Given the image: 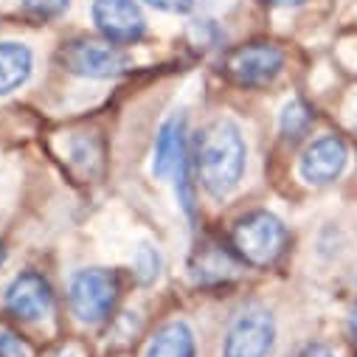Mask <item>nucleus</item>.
<instances>
[{"label": "nucleus", "mask_w": 357, "mask_h": 357, "mask_svg": "<svg viewBox=\"0 0 357 357\" xmlns=\"http://www.w3.org/2000/svg\"><path fill=\"white\" fill-rule=\"evenodd\" d=\"M197 181L211 197H228L245 174L248 146L242 130L231 119H217L195 135L192 146Z\"/></svg>", "instance_id": "nucleus-1"}, {"label": "nucleus", "mask_w": 357, "mask_h": 357, "mask_svg": "<svg viewBox=\"0 0 357 357\" xmlns=\"http://www.w3.org/2000/svg\"><path fill=\"white\" fill-rule=\"evenodd\" d=\"M290 245L284 222L271 211H250L236 220L231 231V248L242 264L271 267L276 264Z\"/></svg>", "instance_id": "nucleus-2"}, {"label": "nucleus", "mask_w": 357, "mask_h": 357, "mask_svg": "<svg viewBox=\"0 0 357 357\" xmlns=\"http://www.w3.org/2000/svg\"><path fill=\"white\" fill-rule=\"evenodd\" d=\"M119 298H121V282L113 271H105V267H91V271L73 273L68 287L70 310L84 324H99L110 318Z\"/></svg>", "instance_id": "nucleus-3"}, {"label": "nucleus", "mask_w": 357, "mask_h": 357, "mask_svg": "<svg viewBox=\"0 0 357 357\" xmlns=\"http://www.w3.org/2000/svg\"><path fill=\"white\" fill-rule=\"evenodd\" d=\"M284 68V54L273 43H245L225 54L222 70L231 82L242 87H264L271 84Z\"/></svg>", "instance_id": "nucleus-4"}, {"label": "nucleus", "mask_w": 357, "mask_h": 357, "mask_svg": "<svg viewBox=\"0 0 357 357\" xmlns=\"http://www.w3.org/2000/svg\"><path fill=\"white\" fill-rule=\"evenodd\" d=\"M59 62L65 70L84 76V79H113L130 65L127 54L119 45H113L107 40L105 43L87 40V37L65 43L59 51Z\"/></svg>", "instance_id": "nucleus-5"}, {"label": "nucleus", "mask_w": 357, "mask_h": 357, "mask_svg": "<svg viewBox=\"0 0 357 357\" xmlns=\"http://www.w3.org/2000/svg\"><path fill=\"white\" fill-rule=\"evenodd\" d=\"M276 346V321L264 307L242 310L228 335L222 357H271Z\"/></svg>", "instance_id": "nucleus-6"}, {"label": "nucleus", "mask_w": 357, "mask_h": 357, "mask_svg": "<svg viewBox=\"0 0 357 357\" xmlns=\"http://www.w3.org/2000/svg\"><path fill=\"white\" fill-rule=\"evenodd\" d=\"M93 23L113 45H132L146 31V17L135 0H96Z\"/></svg>", "instance_id": "nucleus-7"}, {"label": "nucleus", "mask_w": 357, "mask_h": 357, "mask_svg": "<svg viewBox=\"0 0 357 357\" xmlns=\"http://www.w3.org/2000/svg\"><path fill=\"white\" fill-rule=\"evenodd\" d=\"M54 293L48 279H43L34 271H26L12 279L6 287V310L20 321H40L51 312Z\"/></svg>", "instance_id": "nucleus-8"}, {"label": "nucleus", "mask_w": 357, "mask_h": 357, "mask_svg": "<svg viewBox=\"0 0 357 357\" xmlns=\"http://www.w3.org/2000/svg\"><path fill=\"white\" fill-rule=\"evenodd\" d=\"M346 160H349V152L343 138L324 135L307 146L301 158V177L312 186H326L346 169Z\"/></svg>", "instance_id": "nucleus-9"}, {"label": "nucleus", "mask_w": 357, "mask_h": 357, "mask_svg": "<svg viewBox=\"0 0 357 357\" xmlns=\"http://www.w3.org/2000/svg\"><path fill=\"white\" fill-rule=\"evenodd\" d=\"M183 135H186L183 113H174L160 124L158 141H155V158H152V172L160 181H166V177L183 169V163H186V138Z\"/></svg>", "instance_id": "nucleus-10"}, {"label": "nucleus", "mask_w": 357, "mask_h": 357, "mask_svg": "<svg viewBox=\"0 0 357 357\" xmlns=\"http://www.w3.org/2000/svg\"><path fill=\"white\" fill-rule=\"evenodd\" d=\"M34 54L29 45L6 40L0 43V96H9L12 91L23 87L31 76Z\"/></svg>", "instance_id": "nucleus-11"}, {"label": "nucleus", "mask_w": 357, "mask_h": 357, "mask_svg": "<svg viewBox=\"0 0 357 357\" xmlns=\"http://www.w3.org/2000/svg\"><path fill=\"white\" fill-rule=\"evenodd\" d=\"M146 357H195V332L186 321L160 326L146 349Z\"/></svg>", "instance_id": "nucleus-12"}, {"label": "nucleus", "mask_w": 357, "mask_h": 357, "mask_svg": "<svg viewBox=\"0 0 357 357\" xmlns=\"http://www.w3.org/2000/svg\"><path fill=\"white\" fill-rule=\"evenodd\" d=\"M282 132H284V138H301L304 132H307V127L312 124V110L301 102V99H293V102H287L284 105V110H282Z\"/></svg>", "instance_id": "nucleus-13"}, {"label": "nucleus", "mask_w": 357, "mask_h": 357, "mask_svg": "<svg viewBox=\"0 0 357 357\" xmlns=\"http://www.w3.org/2000/svg\"><path fill=\"white\" fill-rule=\"evenodd\" d=\"M158 267H160L158 250L149 248V245H141L138 253H135V273H138V279H141L144 284H149V282L158 276Z\"/></svg>", "instance_id": "nucleus-14"}, {"label": "nucleus", "mask_w": 357, "mask_h": 357, "mask_svg": "<svg viewBox=\"0 0 357 357\" xmlns=\"http://www.w3.org/2000/svg\"><path fill=\"white\" fill-rule=\"evenodd\" d=\"M23 9L34 20H51L68 9V0H23Z\"/></svg>", "instance_id": "nucleus-15"}, {"label": "nucleus", "mask_w": 357, "mask_h": 357, "mask_svg": "<svg viewBox=\"0 0 357 357\" xmlns=\"http://www.w3.org/2000/svg\"><path fill=\"white\" fill-rule=\"evenodd\" d=\"M0 357H31V349L23 337L3 332L0 335Z\"/></svg>", "instance_id": "nucleus-16"}, {"label": "nucleus", "mask_w": 357, "mask_h": 357, "mask_svg": "<svg viewBox=\"0 0 357 357\" xmlns=\"http://www.w3.org/2000/svg\"><path fill=\"white\" fill-rule=\"evenodd\" d=\"M146 3L160 12H169V15H186L195 9V0H146Z\"/></svg>", "instance_id": "nucleus-17"}, {"label": "nucleus", "mask_w": 357, "mask_h": 357, "mask_svg": "<svg viewBox=\"0 0 357 357\" xmlns=\"http://www.w3.org/2000/svg\"><path fill=\"white\" fill-rule=\"evenodd\" d=\"M298 357H335V351L329 346H324V343H310Z\"/></svg>", "instance_id": "nucleus-18"}, {"label": "nucleus", "mask_w": 357, "mask_h": 357, "mask_svg": "<svg viewBox=\"0 0 357 357\" xmlns=\"http://www.w3.org/2000/svg\"><path fill=\"white\" fill-rule=\"evenodd\" d=\"M264 3H271V6H301L304 0H264Z\"/></svg>", "instance_id": "nucleus-19"}, {"label": "nucleus", "mask_w": 357, "mask_h": 357, "mask_svg": "<svg viewBox=\"0 0 357 357\" xmlns=\"http://www.w3.org/2000/svg\"><path fill=\"white\" fill-rule=\"evenodd\" d=\"M349 332H351V337L357 340V307H354V312H351V318H349Z\"/></svg>", "instance_id": "nucleus-20"}, {"label": "nucleus", "mask_w": 357, "mask_h": 357, "mask_svg": "<svg viewBox=\"0 0 357 357\" xmlns=\"http://www.w3.org/2000/svg\"><path fill=\"white\" fill-rule=\"evenodd\" d=\"M3 261H6V245L0 242V264H3Z\"/></svg>", "instance_id": "nucleus-21"}]
</instances>
